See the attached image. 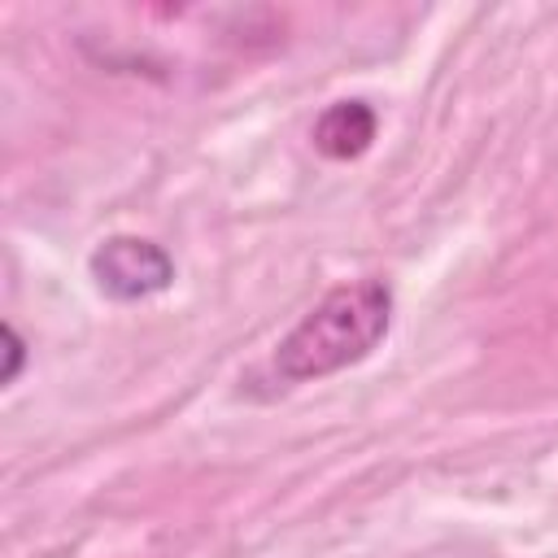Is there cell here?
<instances>
[{
  "label": "cell",
  "instance_id": "7a4b0ae2",
  "mask_svg": "<svg viewBox=\"0 0 558 558\" xmlns=\"http://www.w3.org/2000/svg\"><path fill=\"white\" fill-rule=\"evenodd\" d=\"M87 270L96 279V288L109 301H122V305L161 296L174 283V257L161 244L144 240V235H109V240H100L92 248V257H87Z\"/></svg>",
  "mask_w": 558,
  "mask_h": 558
},
{
  "label": "cell",
  "instance_id": "3957f363",
  "mask_svg": "<svg viewBox=\"0 0 558 558\" xmlns=\"http://www.w3.org/2000/svg\"><path fill=\"white\" fill-rule=\"evenodd\" d=\"M375 131H379V118L366 100H336L314 122V148L331 161H353L371 148Z\"/></svg>",
  "mask_w": 558,
  "mask_h": 558
},
{
  "label": "cell",
  "instance_id": "6da1fadb",
  "mask_svg": "<svg viewBox=\"0 0 558 558\" xmlns=\"http://www.w3.org/2000/svg\"><path fill=\"white\" fill-rule=\"evenodd\" d=\"M392 327V288L384 279H353L331 288L301 323L275 344L270 371L283 384L327 379L371 357Z\"/></svg>",
  "mask_w": 558,
  "mask_h": 558
},
{
  "label": "cell",
  "instance_id": "277c9868",
  "mask_svg": "<svg viewBox=\"0 0 558 558\" xmlns=\"http://www.w3.org/2000/svg\"><path fill=\"white\" fill-rule=\"evenodd\" d=\"M22 362H26V340L17 336L13 323H4V375H0V384H13L22 375Z\"/></svg>",
  "mask_w": 558,
  "mask_h": 558
}]
</instances>
